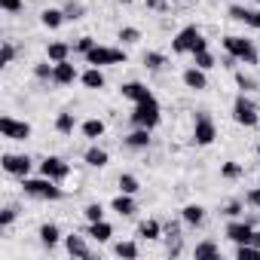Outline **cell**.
Instances as JSON below:
<instances>
[{"label":"cell","instance_id":"20","mask_svg":"<svg viewBox=\"0 0 260 260\" xmlns=\"http://www.w3.org/2000/svg\"><path fill=\"white\" fill-rule=\"evenodd\" d=\"M125 144L132 147V150H144V147H150V128H141V125H135V132L125 138Z\"/></svg>","mask_w":260,"mask_h":260},{"label":"cell","instance_id":"17","mask_svg":"<svg viewBox=\"0 0 260 260\" xmlns=\"http://www.w3.org/2000/svg\"><path fill=\"white\" fill-rule=\"evenodd\" d=\"M181 220H184L187 226H202V220H205V208H202L199 202H190V205L181 208Z\"/></svg>","mask_w":260,"mask_h":260},{"label":"cell","instance_id":"19","mask_svg":"<svg viewBox=\"0 0 260 260\" xmlns=\"http://www.w3.org/2000/svg\"><path fill=\"white\" fill-rule=\"evenodd\" d=\"M37 236H40V242H43V248H49V251H52V248H55V245L61 242V230H58L55 223H43Z\"/></svg>","mask_w":260,"mask_h":260},{"label":"cell","instance_id":"37","mask_svg":"<svg viewBox=\"0 0 260 260\" xmlns=\"http://www.w3.org/2000/svg\"><path fill=\"white\" fill-rule=\"evenodd\" d=\"M16 217H19V208H16V205H7L4 211H0V230H7Z\"/></svg>","mask_w":260,"mask_h":260},{"label":"cell","instance_id":"50","mask_svg":"<svg viewBox=\"0 0 260 260\" xmlns=\"http://www.w3.org/2000/svg\"><path fill=\"white\" fill-rule=\"evenodd\" d=\"M116 4H132V0H116Z\"/></svg>","mask_w":260,"mask_h":260},{"label":"cell","instance_id":"8","mask_svg":"<svg viewBox=\"0 0 260 260\" xmlns=\"http://www.w3.org/2000/svg\"><path fill=\"white\" fill-rule=\"evenodd\" d=\"M0 166H4V172L13 175V178H28L31 156H25V153H4V156H0Z\"/></svg>","mask_w":260,"mask_h":260},{"label":"cell","instance_id":"18","mask_svg":"<svg viewBox=\"0 0 260 260\" xmlns=\"http://www.w3.org/2000/svg\"><path fill=\"white\" fill-rule=\"evenodd\" d=\"M86 236H89V239H95L98 245H104V242H110L113 226H110L107 220H92V223H89V230H86Z\"/></svg>","mask_w":260,"mask_h":260},{"label":"cell","instance_id":"6","mask_svg":"<svg viewBox=\"0 0 260 260\" xmlns=\"http://www.w3.org/2000/svg\"><path fill=\"white\" fill-rule=\"evenodd\" d=\"M214 138H217V125H214V119H211L208 113H196L193 141H196L199 147H208V144H214Z\"/></svg>","mask_w":260,"mask_h":260},{"label":"cell","instance_id":"10","mask_svg":"<svg viewBox=\"0 0 260 260\" xmlns=\"http://www.w3.org/2000/svg\"><path fill=\"white\" fill-rule=\"evenodd\" d=\"M40 175H46V178H52V181H68V175H71V166L61 159V156H46L43 162H40Z\"/></svg>","mask_w":260,"mask_h":260},{"label":"cell","instance_id":"34","mask_svg":"<svg viewBox=\"0 0 260 260\" xmlns=\"http://www.w3.org/2000/svg\"><path fill=\"white\" fill-rule=\"evenodd\" d=\"M236 83H239V89H242V92H254V89H257V80H254V77H248L245 71H236Z\"/></svg>","mask_w":260,"mask_h":260},{"label":"cell","instance_id":"29","mask_svg":"<svg viewBox=\"0 0 260 260\" xmlns=\"http://www.w3.org/2000/svg\"><path fill=\"white\" fill-rule=\"evenodd\" d=\"M113 254H116V257H125V260H135L141 251H138L135 242H116V245H113Z\"/></svg>","mask_w":260,"mask_h":260},{"label":"cell","instance_id":"26","mask_svg":"<svg viewBox=\"0 0 260 260\" xmlns=\"http://www.w3.org/2000/svg\"><path fill=\"white\" fill-rule=\"evenodd\" d=\"M80 128H83V138H89V141H98V138L104 135V128H107V125H104L101 119H86Z\"/></svg>","mask_w":260,"mask_h":260},{"label":"cell","instance_id":"39","mask_svg":"<svg viewBox=\"0 0 260 260\" xmlns=\"http://www.w3.org/2000/svg\"><path fill=\"white\" fill-rule=\"evenodd\" d=\"M13 58H16V46L7 40V43H4V49H0V64L7 68V64H13Z\"/></svg>","mask_w":260,"mask_h":260},{"label":"cell","instance_id":"15","mask_svg":"<svg viewBox=\"0 0 260 260\" xmlns=\"http://www.w3.org/2000/svg\"><path fill=\"white\" fill-rule=\"evenodd\" d=\"M64 248H68V254H71V257H83V260H89V257H92V248L86 245V239H83V236H64Z\"/></svg>","mask_w":260,"mask_h":260},{"label":"cell","instance_id":"28","mask_svg":"<svg viewBox=\"0 0 260 260\" xmlns=\"http://www.w3.org/2000/svg\"><path fill=\"white\" fill-rule=\"evenodd\" d=\"M116 184H119V193H128V196H135V193L141 190V181H138L135 175H128V172H125V175H119V181H116Z\"/></svg>","mask_w":260,"mask_h":260},{"label":"cell","instance_id":"44","mask_svg":"<svg viewBox=\"0 0 260 260\" xmlns=\"http://www.w3.org/2000/svg\"><path fill=\"white\" fill-rule=\"evenodd\" d=\"M242 211H245V208H242V202H239V199H233V202H226V205H223V214H226V217H239Z\"/></svg>","mask_w":260,"mask_h":260},{"label":"cell","instance_id":"23","mask_svg":"<svg viewBox=\"0 0 260 260\" xmlns=\"http://www.w3.org/2000/svg\"><path fill=\"white\" fill-rule=\"evenodd\" d=\"M74 125H77V119H74L71 110H61V113L55 116V132H58V135H74Z\"/></svg>","mask_w":260,"mask_h":260},{"label":"cell","instance_id":"52","mask_svg":"<svg viewBox=\"0 0 260 260\" xmlns=\"http://www.w3.org/2000/svg\"><path fill=\"white\" fill-rule=\"evenodd\" d=\"M175 4H184V0H175Z\"/></svg>","mask_w":260,"mask_h":260},{"label":"cell","instance_id":"31","mask_svg":"<svg viewBox=\"0 0 260 260\" xmlns=\"http://www.w3.org/2000/svg\"><path fill=\"white\" fill-rule=\"evenodd\" d=\"M193 64H196V68H202V71H211L217 61H214V55H211L208 49H202V52H193Z\"/></svg>","mask_w":260,"mask_h":260},{"label":"cell","instance_id":"32","mask_svg":"<svg viewBox=\"0 0 260 260\" xmlns=\"http://www.w3.org/2000/svg\"><path fill=\"white\" fill-rule=\"evenodd\" d=\"M144 68L147 71H162L166 68V55L162 52H144Z\"/></svg>","mask_w":260,"mask_h":260},{"label":"cell","instance_id":"7","mask_svg":"<svg viewBox=\"0 0 260 260\" xmlns=\"http://www.w3.org/2000/svg\"><path fill=\"white\" fill-rule=\"evenodd\" d=\"M0 132L10 141H28L31 138V122L16 119V116H0Z\"/></svg>","mask_w":260,"mask_h":260},{"label":"cell","instance_id":"45","mask_svg":"<svg viewBox=\"0 0 260 260\" xmlns=\"http://www.w3.org/2000/svg\"><path fill=\"white\" fill-rule=\"evenodd\" d=\"M248 202H251V205H254V208L260 211V187H254V190L248 193Z\"/></svg>","mask_w":260,"mask_h":260},{"label":"cell","instance_id":"11","mask_svg":"<svg viewBox=\"0 0 260 260\" xmlns=\"http://www.w3.org/2000/svg\"><path fill=\"white\" fill-rule=\"evenodd\" d=\"M251 233H254V226H251L248 220H236V217H230V223H226V239H230V242H236V245H248V242H251Z\"/></svg>","mask_w":260,"mask_h":260},{"label":"cell","instance_id":"38","mask_svg":"<svg viewBox=\"0 0 260 260\" xmlns=\"http://www.w3.org/2000/svg\"><path fill=\"white\" fill-rule=\"evenodd\" d=\"M52 71H55V64H49V61L34 64V77H37V80H52Z\"/></svg>","mask_w":260,"mask_h":260},{"label":"cell","instance_id":"47","mask_svg":"<svg viewBox=\"0 0 260 260\" xmlns=\"http://www.w3.org/2000/svg\"><path fill=\"white\" fill-rule=\"evenodd\" d=\"M248 245H251L254 251H260V230H254V233H251V242H248Z\"/></svg>","mask_w":260,"mask_h":260},{"label":"cell","instance_id":"3","mask_svg":"<svg viewBox=\"0 0 260 260\" xmlns=\"http://www.w3.org/2000/svg\"><path fill=\"white\" fill-rule=\"evenodd\" d=\"M223 49H226L233 58H239L242 64H257V61H260V55H257L254 43H251V40H245V37H236V34L223 37Z\"/></svg>","mask_w":260,"mask_h":260},{"label":"cell","instance_id":"48","mask_svg":"<svg viewBox=\"0 0 260 260\" xmlns=\"http://www.w3.org/2000/svg\"><path fill=\"white\" fill-rule=\"evenodd\" d=\"M147 10H156V13H162V10H166V4H162V0H147Z\"/></svg>","mask_w":260,"mask_h":260},{"label":"cell","instance_id":"42","mask_svg":"<svg viewBox=\"0 0 260 260\" xmlns=\"http://www.w3.org/2000/svg\"><path fill=\"white\" fill-rule=\"evenodd\" d=\"M251 13H254V10H245V7H230V19H236V22H245V25H248Z\"/></svg>","mask_w":260,"mask_h":260},{"label":"cell","instance_id":"46","mask_svg":"<svg viewBox=\"0 0 260 260\" xmlns=\"http://www.w3.org/2000/svg\"><path fill=\"white\" fill-rule=\"evenodd\" d=\"M248 25H251L254 31H260V10H254V13H251V19H248Z\"/></svg>","mask_w":260,"mask_h":260},{"label":"cell","instance_id":"49","mask_svg":"<svg viewBox=\"0 0 260 260\" xmlns=\"http://www.w3.org/2000/svg\"><path fill=\"white\" fill-rule=\"evenodd\" d=\"M202 49H208V40H205V37H199V40H196V46H193V52H202Z\"/></svg>","mask_w":260,"mask_h":260},{"label":"cell","instance_id":"5","mask_svg":"<svg viewBox=\"0 0 260 260\" xmlns=\"http://www.w3.org/2000/svg\"><path fill=\"white\" fill-rule=\"evenodd\" d=\"M83 58H86V64H92V68L125 64V52H122V49H113V46H98V43H95V49H92V52H86Z\"/></svg>","mask_w":260,"mask_h":260},{"label":"cell","instance_id":"27","mask_svg":"<svg viewBox=\"0 0 260 260\" xmlns=\"http://www.w3.org/2000/svg\"><path fill=\"white\" fill-rule=\"evenodd\" d=\"M46 55H49V61L55 64V61H68L71 58V43H49V49H46Z\"/></svg>","mask_w":260,"mask_h":260},{"label":"cell","instance_id":"33","mask_svg":"<svg viewBox=\"0 0 260 260\" xmlns=\"http://www.w3.org/2000/svg\"><path fill=\"white\" fill-rule=\"evenodd\" d=\"M220 178L223 181H239L242 178V166L239 162H223L220 166Z\"/></svg>","mask_w":260,"mask_h":260},{"label":"cell","instance_id":"21","mask_svg":"<svg viewBox=\"0 0 260 260\" xmlns=\"http://www.w3.org/2000/svg\"><path fill=\"white\" fill-rule=\"evenodd\" d=\"M64 10H43L40 13V22H43V28H49V31H55V28H61L64 25Z\"/></svg>","mask_w":260,"mask_h":260},{"label":"cell","instance_id":"43","mask_svg":"<svg viewBox=\"0 0 260 260\" xmlns=\"http://www.w3.org/2000/svg\"><path fill=\"white\" fill-rule=\"evenodd\" d=\"M95 49V40L92 37H80L77 43H74V52H80V55H86V52H92Z\"/></svg>","mask_w":260,"mask_h":260},{"label":"cell","instance_id":"14","mask_svg":"<svg viewBox=\"0 0 260 260\" xmlns=\"http://www.w3.org/2000/svg\"><path fill=\"white\" fill-rule=\"evenodd\" d=\"M184 86L187 89H193V92H202V89H208V77H205V71L202 68H187L184 71Z\"/></svg>","mask_w":260,"mask_h":260},{"label":"cell","instance_id":"1","mask_svg":"<svg viewBox=\"0 0 260 260\" xmlns=\"http://www.w3.org/2000/svg\"><path fill=\"white\" fill-rule=\"evenodd\" d=\"M22 190H25V196L43 199V202H58L64 196V190L58 187V181H52L46 175H40V178H22Z\"/></svg>","mask_w":260,"mask_h":260},{"label":"cell","instance_id":"40","mask_svg":"<svg viewBox=\"0 0 260 260\" xmlns=\"http://www.w3.org/2000/svg\"><path fill=\"white\" fill-rule=\"evenodd\" d=\"M0 7H4V13L16 16V13H22V10H25V0H0Z\"/></svg>","mask_w":260,"mask_h":260},{"label":"cell","instance_id":"16","mask_svg":"<svg viewBox=\"0 0 260 260\" xmlns=\"http://www.w3.org/2000/svg\"><path fill=\"white\" fill-rule=\"evenodd\" d=\"M110 208L119 214V217H132L135 211H138V205H135V199L128 196V193H119V196H113V202H110Z\"/></svg>","mask_w":260,"mask_h":260},{"label":"cell","instance_id":"41","mask_svg":"<svg viewBox=\"0 0 260 260\" xmlns=\"http://www.w3.org/2000/svg\"><path fill=\"white\" fill-rule=\"evenodd\" d=\"M83 13H86V10H83V4H74V0H71V4H68V7H64V16H68L71 22H77V19H83Z\"/></svg>","mask_w":260,"mask_h":260},{"label":"cell","instance_id":"51","mask_svg":"<svg viewBox=\"0 0 260 260\" xmlns=\"http://www.w3.org/2000/svg\"><path fill=\"white\" fill-rule=\"evenodd\" d=\"M257 156H260V144H257Z\"/></svg>","mask_w":260,"mask_h":260},{"label":"cell","instance_id":"25","mask_svg":"<svg viewBox=\"0 0 260 260\" xmlns=\"http://www.w3.org/2000/svg\"><path fill=\"white\" fill-rule=\"evenodd\" d=\"M159 236H162V223L159 220L150 217V220H141L138 223V239H159Z\"/></svg>","mask_w":260,"mask_h":260},{"label":"cell","instance_id":"9","mask_svg":"<svg viewBox=\"0 0 260 260\" xmlns=\"http://www.w3.org/2000/svg\"><path fill=\"white\" fill-rule=\"evenodd\" d=\"M202 37V31L196 28V25H187V28H181L178 34H175V40H172V52L175 55H184V52H193V46H196V40Z\"/></svg>","mask_w":260,"mask_h":260},{"label":"cell","instance_id":"53","mask_svg":"<svg viewBox=\"0 0 260 260\" xmlns=\"http://www.w3.org/2000/svg\"><path fill=\"white\" fill-rule=\"evenodd\" d=\"M257 4H260V0H257Z\"/></svg>","mask_w":260,"mask_h":260},{"label":"cell","instance_id":"12","mask_svg":"<svg viewBox=\"0 0 260 260\" xmlns=\"http://www.w3.org/2000/svg\"><path fill=\"white\" fill-rule=\"evenodd\" d=\"M74 80H80V74H77V68L71 64V58H68V61H55L52 83H55V86H74Z\"/></svg>","mask_w":260,"mask_h":260},{"label":"cell","instance_id":"30","mask_svg":"<svg viewBox=\"0 0 260 260\" xmlns=\"http://www.w3.org/2000/svg\"><path fill=\"white\" fill-rule=\"evenodd\" d=\"M193 254H196V257H220V248H217V242L208 239V242H199V245L193 248Z\"/></svg>","mask_w":260,"mask_h":260},{"label":"cell","instance_id":"13","mask_svg":"<svg viewBox=\"0 0 260 260\" xmlns=\"http://www.w3.org/2000/svg\"><path fill=\"white\" fill-rule=\"evenodd\" d=\"M119 92H122V98H128L132 104H138V101H144V98H150V95H153V92H150L144 83H138V80L122 83V86H119Z\"/></svg>","mask_w":260,"mask_h":260},{"label":"cell","instance_id":"35","mask_svg":"<svg viewBox=\"0 0 260 260\" xmlns=\"http://www.w3.org/2000/svg\"><path fill=\"white\" fill-rule=\"evenodd\" d=\"M83 214H86L89 223H92V220H104V208H101V202H89V205L83 208Z\"/></svg>","mask_w":260,"mask_h":260},{"label":"cell","instance_id":"22","mask_svg":"<svg viewBox=\"0 0 260 260\" xmlns=\"http://www.w3.org/2000/svg\"><path fill=\"white\" fill-rule=\"evenodd\" d=\"M80 83H83L86 89H104V74H101V68L83 71V74H80Z\"/></svg>","mask_w":260,"mask_h":260},{"label":"cell","instance_id":"36","mask_svg":"<svg viewBox=\"0 0 260 260\" xmlns=\"http://www.w3.org/2000/svg\"><path fill=\"white\" fill-rule=\"evenodd\" d=\"M122 43H128V46H132V43H138L141 40V31L138 28H119V34H116Z\"/></svg>","mask_w":260,"mask_h":260},{"label":"cell","instance_id":"4","mask_svg":"<svg viewBox=\"0 0 260 260\" xmlns=\"http://www.w3.org/2000/svg\"><path fill=\"white\" fill-rule=\"evenodd\" d=\"M233 119L239 122V125H245V128H254L257 122H260V113H257V104L242 92V95H236V101H233Z\"/></svg>","mask_w":260,"mask_h":260},{"label":"cell","instance_id":"2","mask_svg":"<svg viewBox=\"0 0 260 260\" xmlns=\"http://www.w3.org/2000/svg\"><path fill=\"white\" fill-rule=\"evenodd\" d=\"M159 119H162V107H159V101L150 95V98H144V101H138L135 104V110H132V125H141V128H153L159 125Z\"/></svg>","mask_w":260,"mask_h":260},{"label":"cell","instance_id":"24","mask_svg":"<svg viewBox=\"0 0 260 260\" xmlns=\"http://www.w3.org/2000/svg\"><path fill=\"white\" fill-rule=\"evenodd\" d=\"M83 159H86V166H92V169H104L107 166V150H101V147H89L86 153H83Z\"/></svg>","mask_w":260,"mask_h":260}]
</instances>
